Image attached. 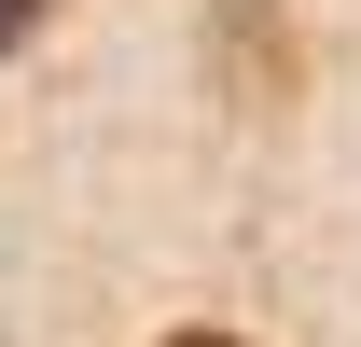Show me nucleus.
<instances>
[{
  "label": "nucleus",
  "instance_id": "nucleus-1",
  "mask_svg": "<svg viewBox=\"0 0 361 347\" xmlns=\"http://www.w3.org/2000/svg\"><path fill=\"white\" fill-rule=\"evenodd\" d=\"M56 14H70V0H0V56L28 42V28H56Z\"/></svg>",
  "mask_w": 361,
  "mask_h": 347
},
{
  "label": "nucleus",
  "instance_id": "nucleus-2",
  "mask_svg": "<svg viewBox=\"0 0 361 347\" xmlns=\"http://www.w3.org/2000/svg\"><path fill=\"white\" fill-rule=\"evenodd\" d=\"M180 347H236V334H180Z\"/></svg>",
  "mask_w": 361,
  "mask_h": 347
}]
</instances>
